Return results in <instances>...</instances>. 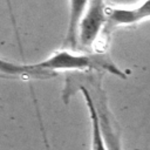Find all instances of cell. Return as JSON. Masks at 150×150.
<instances>
[{
	"label": "cell",
	"instance_id": "obj_1",
	"mask_svg": "<svg viewBox=\"0 0 150 150\" xmlns=\"http://www.w3.org/2000/svg\"><path fill=\"white\" fill-rule=\"evenodd\" d=\"M34 66L45 71L56 75L57 71H91V70H107L112 75L125 79L127 75L110 60L105 54H89L77 52L75 49L62 48L54 52L45 60H41Z\"/></svg>",
	"mask_w": 150,
	"mask_h": 150
},
{
	"label": "cell",
	"instance_id": "obj_2",
	"mask_svg": "<svg viewBox=\"0 0 150 150\" xmlns=\"http://www.w3.org/2000/svg\"><path fill=\"white\" fill-rule=\"evenodd\" d=\"M107 4L104 0H90L88 8L83 15V19L79 27L77 33V48L82 50H89L93 48L101 36V33L105 32L107 25Z\"/></svg>",
	"mask_w": 150,
	"mask_h": 150
},
{
	"label": "cell",
	"instance_id": "obj_5",
	"mask_svg": "<svg viewBox=\"0 0 150 150\" xmlns=\"http://www.w3.org/2000/svg\"><path fill=\"white\" fill-rule=\"evenodd\" d=\"M90 0H68V25L64 39V48L77 50V33L83 15Z\"/></svg>",
	"mask_w": 150,
	"mask_h": 150
},
{
	"label": "cell",
	"instance_id": "obj_3",
	"mask_svg": "<svg viewBox=\"0 0 150 150\" xmlns=\"http://www.w3.org/2000/svg\"><path fill=\"white\" fill-rule=\"evenodd\" d=\"M105 32L115 28L132 27L150 21V0H139L128 6H110L107 4Z\"/></svg>",
	"mask_w": 150,
	"mask_h": 150
},
{
	"label": "cell",
	"instance_id": "obj_4",
	"mask_svg": "<svg viewBox=\"0 0 150 150\" xmlns=\"http://www.w3.org/2000/svg\"><path fill=\"white\" fill-rule=\"evenodd\" d=\"M94 87V91L97 94L95 100L94 97V102L97 109V114L100 117V123H101V128H102V134L104 137V142L107 145L108 150H123V145H122V139H121V134L120 130L117 129L114 118L111 117L108 105H107V100H105V95L103 93V90L96 86V83H91ZM93 96V95H91Z\"/></svg>",
	"mask_w": 150,
	"mask_h": 150
},
{
	"label": "cell",
	"instance_id": "obj_6",
	"mask_svg": "<svg viewBox=\"0 0 150 150\" xmlns=\"http://www.w3.org/2000/svg\"><path fill=\"white\" fill-rule=\"evenodd\" d=\"M55 74L40 70L34 64H21L0 57V77L13 79H48Z\"/></svg>",
	"mask_w": 150,
	"mask_h": 150
},
{
	"label": "cell",
	"instance_id": "obj_7",
	"mask_svg": "<svg viewBox=\"0 0 150 150\" xmlns=\"http://www.w3.org/2000/svg\"><path fill=\"white\" fill-rule=\"evenodd\" d=\"M79 90L81 91L86 105L88 108V112H89V118H90V123H91V150H108L105 142H104V137L102 134V128H101V123H100V117L97 114V109L94 102V98L91 96V93L89 91V89L86 86H80Z\"/></svg>",
	"mask_w": 150,
	"mask_h": 150
}]
</instances>
